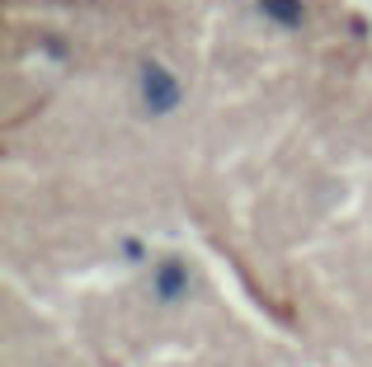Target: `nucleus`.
I'll return each mask as SVG.
<instances>
[{
	"mask_svg": "<svg viewBox=\"0 0 372 367\" xmlns=\"http://www.w3.org/2000/svg\"><path fill=\"white\" fill-rule=\"evenodd\" d=\"M141 104L151 113H175L179 108V80L170 76L160 61H146L141 66Z\"/></svg>",
	"mask_w": 372,
	"mask_h": 367,
	"instance_id": "1",
	"label": "nucleus"
},
{
	"mask_svg": "<svg viewBox=\"0 0 372 367\" xmlns=\"http://www.w3.org/2000/svg\"><path fill=\"white\" fill-rule=\"evenodd\" d=\"M188 292V273H184V264L179 259H165L156 268V297L160 301H179Z\"/></svg>",
	"mask_w": 372,
	"mask_h": 367,
	"instance_id": "2",
	"label": "nucleus"
},
{
	"mask_svg": "<svg viewBox=\"0 0 372 367\" xmlns=\"http://www.w3.org/2000/svg\"><path fill=\"white\" fill-rule=\"evenodd\" d=\"M264 14L278 19V24H288V28H297L302 24V0H264Z\"/></svg>",
	"mask_w": 372,
	"mask_h": 367,
	"instance_id": "3",
	"label": "nucleus"
}]
</instances>
